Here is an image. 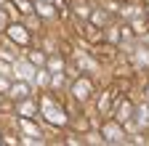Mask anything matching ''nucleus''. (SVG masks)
I'll return each mask as SVG.
<instances>
[{"mask_svg":"<svg viewBox=\"0 0 149 146\" xmlns=\"http://www.w3.org/2000/svg\"><path fill=\"white\" fill-rule=\"evenodd\" d=\"M74 96H77V98H88L91 96V82L88 80H80L77 85H74Z\"/></svg>","mask_w":149,"mask_h":146,"instance_id":"nucleus-3","label":"nucleus"},{"mask_svg":"<svg viewBox=\"0 0 149 146\" xmlns=\"http://www.w3.org/2000/svg\"><path fill=\"white\" fill-rule=\"evenodd\" d=\"M13 96L24 98V96H27V88H24V85H16V88H13Z\"/></svg>","mask_w":149,"mask_h":146,"instance_id":"nucleus-6","label":"nucleus"},{"mask_svg":"<svg viewBox=\"0 0 149 146\" xmlns=\"http://www.w3.org/2000/svg\"><path fill=\"white\" fill-rule=\"evenodd\" d=\"M3 21H6V16H3V11H0V24H3Z\"/></svg>","mask_w":149,"mask_h":146,"instance_id":"nucleus-8","label":"nucleus"},{"mask_svg":"<svg viewBox=\"0 0 149 146\" xmlns=\"http://www.w3.org/2000/svg\"><path fill=\"white\" fill-rule=\"evenodd\" d=\"M40 106H43V114H45V117H48V120H51L53 125H61V122L67 120V117H64V112H61V109L56 106V104H53L51 98H45V101H43Z\"/></svg>","mask_w":149,"mask_h":146,"instance_id":"nucleus-1","label":"nucleus"},{"mask_svg":"<svg viewBox=\"0 0 149 146\" xmlns=\"http://www.w3.org/2000/svg\"><path fill=\"white\" fill-rule=\"evenodd\" d=\"M8 32H11V37H13L16 43H22V45H27V43H29V35H27V29H24V27H11Z\"/></svg>","mask_w":149,"mask_h":146,"instance_id":"nucleus-2","label":"nucleus"},{"mask_svg":"<svg viewBox=\"0 0 149 146\" xmlns=\"http://www.w3.org/2000/svg\"><path fill=\"white\" fill-rule=\"evenodd\" d=\"M128 117H130V106H123L120 109V120H128Z\"/></svg>","mask_w":149,"mask_h":146,"instance_id":"nucleus-7","label":"nucleus"},{"mask_svg":"<svg viewBox=\"0 0 149 146\" xmlns=\"http://www.w3.org/2000/svg\"><path fill=\"white\" fill-rule=\"evenodd\" d=\"M104 136H109L107 141H120V138H123V136H120V127H117V125H107V127H104Z\"/></svg>","mask_w":149,"mask_h":146,"instance_id":"nucleus-4","label":"nucleus"},{"mask_svg":"<svg viewBox=\"0 0 149 146\" xmlns=\"http://www.w3.org/2000/svg\"><path fill=\"white\" fill-rule=\"evenodd\" d=\"M16 72H19V77H29V64H16Z\"/></svg>","mask_w":149,"mask_h":146,"instance_id":"nucleus-5","label":"nucleus"}]
</instances>
